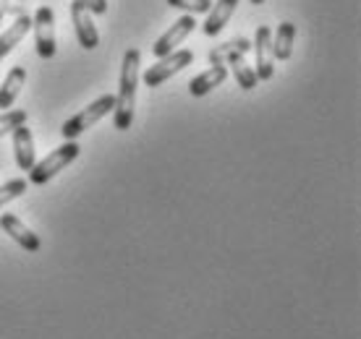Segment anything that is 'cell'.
I'll return each instance as SVG.
<instances>
[{
  "label": "cell",
  "instance_id": "cb8c5ba5",
  "mask_svg": "<svg viewBox=\"0 0 361 339\" xmlns=\"http://www.w3.org/2000/svg\"><path fill=\"white\" fill-rule=\"evenodd\" d=\"M21 3H24V0H21Z\"/></svg>",
  "mask_w": 361,
  "mask_h": 339
},
{
  "label": "cell",
  "instance_id": "603a6c76",
  "mask_svg": "<svg viewBox=\"0 0 361 339\" xmlns=\"http://www.w3.org/2000/svg\"><path fill=\"white\" fill-rule=\"evenodd\" d=\"M249 3H254V6H262V3H267V0H249Z\"/></svg>",
  "mask_w": 361,
  "mask_h": 339
},
{
  "label": "cell",
  "instance_id": "44dd1931",
  "mask_svg": "<svg viewBox=\"0 0 361 339\" xmlns=\"http://www.w3.org/2000/svg\"><path fill=\"white\" fill-rule=\"evenodd\" d=\"M82 3L87 6L90 13H94V16H105V13H108V0H82Z\"/></svg>",
  "mask_w": 361,
  "mask_h": 339
},
{
  "label": "cell",
  "instance_id": "8992f818",
  "mask_svg": "<svg viewBox=\"0 0 361 339\" xmlns=\"http://www.w3.org/2000/svg\"><path fill=\"white\" fill-rule=\"evenodd\" d=\"M252 50H254V73H257V79L259 81H270L275 76V58H272V29L267 24L257 29V34H254V42H252Z\"/></svg>",
  "mask_w": 361,
  "mask_h": 339
},
{
  "label": "cell",
  "instance_id": "7a4b0ae2",
  "mask_svg": "<svg viewBox=\"0 0 361 339\" xmlns=\"http://www.w3.org/2000/svg\"><path fill=\"white\" fill-rule=\"evenodd\" d=\"M79 152H82V146L76 141H66L63 146L53 149L45 160L35 162V167L29 170V183H32V186H45V183H50L61 170H66L76 157H79Z\"/></svg>",
  "mask_w": 361,
  "mask_h": 339
},
{
  "label": "cell",
  "instance_id": "2e32d148",
  "mask_svg": "<svg viewBox=\"0 0 361 339\" xmlns=\"http://www.w3.org/2000/svg\"><path fill=\"white\" fill-rule=\"evenodd\" d=\"M226 65H231V71H233V79L238 81V87L244 91H252L254 87H257V73H254V68L249 65V63L244 60V55L241 53H233L231 58L226 60Z\"/></svg>",
  "mask_w": 361,
  "mask_h": 339
},
{
  "label": "cell",
  "instance_id": "9c48e42d",
  "mask_svg": "<svg viewBox=\"0 0 361 339\" xmlns=\"http://www.w3.org/2000/svg\"><path fill=\"white\" fill-rule=\"evenodd\" d=\"M0 230L6 232V235H11V238H13V241H16L24 250H29V253H37V250L42 248V241H39L35 232L29 230L27 224L21 222L18 217L0 215Z\"/></svg>",
  "mask_w": 361,
  "mask_h": 339
},
{
  "label": "cell",
  "instance_id": "4fadbf2b",
  "mask_svg": "<svg viewBox=\"0 0 361 339\" xmlns=\"http://www.w3.org/2000/svg\"><path fill=\"white\" fill-rule=\"evenodd\" d=\"M228 79V68L226 65H209L204 73H199L197 79L189 84V91L191 97H204V94H209V91L215 89V87H220L223 81Z\"/></svg>",
  "mask_w": 361,
  "mask_h": 339
},
{
  "label": "cell",
  "instance_id": "9a60e30c",
  "mask_svg": "<svg viewBox=\"0 0 361 339\" xmlns=\"http://www.w3.org/2000/svg\"><path fill=\"white\" fill-rule=\"evenodd\" d=\"M24 84H27V71H24L21 65L11 68L6 81H3V87H0V110L11 108V105L16 102V97L21 94V89H24Z\"/></svg>",
  "mask_w": 361,
  "mask_h": 339
},
{
  "label": "cell",
  "instance_id": "7402d4cb",
  "mask_svg": "<svg viewBox=\"0 0 361 339\" xmlns=\"http://www.w3.org/2000/svg\"><path fill=\"white\" fill-rule=\"evenodd\" d=\"M6 13H8V0H0V32H3V21H6Z\"/></svg>",
  "mask_w": 361,
  "mask_h": 339
},
{
  "label": "cell",
  "instance_id": "277c9868",
  "mask_svg": "<svg viewBox=\"0 0 361 339\" xmlns=\"http://www.w3.org/2000/svg\"><path fill=\"white\" fill-rule=\"evenodd\" d=\"M191 63H194V53H191V50H173L171 55H165V58H160L154 65H149V68L142 73V81H145L149 89L163 87L171 76H176L178 71H183V68L191 65Z\"/></svg>",
  "mask_w": 361,
  "mask_h": 339
},
{
  "label": "cell",
  "instance_id": "e0dca14e",
  "mask_svg": "<svg viewBox=\"0 0 361 339\" xmlns=\"http://www.w3.org/2000/svg\"><path fill=\"white\" fill-rule=\"evenodd\" d=\"M249 50H252V42L244 39V37H238V39H231V42H226V45H217L215 50H209L207 60H209V65H226V60L233 53L246 55Z\"/></svg>",
  "mask_w": 361,
  "mask_h": 339
},
{
  "label": "cell",
  "instance_id": "ac0fdd59",
  "mask_svg": "<svg viewBox=\"0 0 361 339\" xmlns=\"http://www.w3.org/2000/svg\"><path fill=\"white\" fill-rule=\"evenodd\" d=\"M27 188H29V183L24 178H13V180H8V183H3V186H0V209L6 204H11L13 198L24 196Z\"/></svg>",
  "mask_w": 361,
  "mask_h": 339
},
{
  "label": "cell",
  "instance_id": "30bf717a",
  "mask_svg": "<svg viewBox=\"0 0 361 339\" xmlns=\"http://www.w3.org/2000/svg\"><path fill=\"white\" fill-rule=\"evenodd\" d=\"M29 29H32V18L27 13H16L13 24H8V27L0 32V63H3V58H8L13 53V47L27 37Z\"/></svg>",
  "mask_w": 361,
  "mask_h": 339
},
{
  "label": "cell",
  "instance_id": "ba28073f",
  "mask_svg": "<svg viewBox=\"0 0 361 339\" xmlns=\"http://www.w3.org/2000/svg\"><path fill=\"white\" fill-rule=\"evenodd\" d=\"M71 21H73V29H76V39H79V45L84 50H94L99 45V32L94 27V21H92V13L87 11L82 0H73L71 3Z\"/></svg>",
  "mask_w": 361,
  "mask_h": 339
},
{
  "label": "cell",
  "instance_id": "52a82bcc",
  "mask_svg": "<svg viewBox=\"0 0 361 339\" xmlns=\"http://www.w3.org/2000/svg\"><path fill=\"white\" fill-rule=\"evenodd\" d=\"M194 29H197V21H194L191 13L180 16L178 21L171 24V29H168V32H165V34L152 45V55L154 58H165V55H171L173 50H178V45L186 42V37H189Z\"/></svg>",
  "mask_w": 361,
  "mask_h": 339
},
{
  "label": "cell",
  "instance_id": "ffe728a7",
  "mask_svg": "<svg viewBox=\"0 0 361 339\" xmlns=\"http://www.w3.org/2000/svg\"><path fill=\"white\" fill-rule=\"evenodd\" d=\"M168 6L178 11H186V13L194 16V13H209L212 0H168Z\"/></svg>",
  "mask_w": 361,
  "mask_h": 339
},
{
  "label": "cell",
  "instance_id": "5bb4252c",
  "mask_svg": "<svg viewBox=\"0 0 361 339\" xmlns=\"http://www.w3.org/2000/svg\"><path fill=\"white\" fill-rule=\"evenodd\" d=\"M293 45H296V24L283 21L275 29V37H272V58L275 60H288L290 53H293Z\"/></svg>",
  "mask_w": 361,
  "mask_h": 339
},
{
  "label": "cell",
  "instance_id": "d6986e66",
  "mask_svg": "<svg viewBox=\"0 0 361 339\" xmlns=\"http://www.w3.org/2000/svg\"><path fill=\"white\" fill-rule=\"evenodd\" d=\"M27 123V113L24 110H8L0 115V139L6 134H13V128Z\"/></svg>",
  "mask_w": 361,
  "mask_h": 339
},
{
  "label": "cell",
  "instance_id": "8fae6325",
  "mask_svg": "<svg viewBox=\"0 0 361 339\" xmlns=\"http://www.w3.org/2000/svg\"><path fill=\"white\" fill-rule=\"evenodd\" d=\"M13 154H16L18 170H32L35 167V139L27 123L13 128Z\"/></svg>",
  "mask_w": 361,
  "mask_h": 339
},
{
  "label": "cell",
  "instance_id": "6da1fadb",
  "mask_svg": "<svg viewBox=\"0 0 361 339\" xmlns=\"http://www.w3.org/2000/svg\"><path fill=\"white\" fill-rule=\"evenodd\" d=\"M139 65H142V53L131 47L123 55L121 65V84H118L116 108H113V125L116 131H128L134 123V105H136V87H139Z\"/></svg>",
  "mask_w": 361,
  "mask_h": 339
},
{
  "label": "cell",
  "instance_id": "5b68a950",
  "mask_svg": "<svg viewBox=\"0 0 361 339\" xmlns=\"http://www.w3.org/2000/svg\"><path fill=\"white\" fill-rule=\"evenodd\" d=\"M32 29L37 37V55L45 60L55 58V50H58V45H55V13L50 6L37 8L35 18H32Z\"/></svg>",
  "mask_w": 361,
  "mask_h": 339
},
{
  "label": "cell",
  "instance_id": "7c38bea8",
  "mask_svg": "<svg viewBox=\"0 0 361 339\" xmlns=\"http://www.w3.org/2000/svg\"><path fill=\"white\" fill-rule=\"evenodd\" d=\"M235 6H238V0H217L215 6L209 8L207 13V21H204V27H202V32L207 37H217L223 29H226V24L231 21V16H233Z\"/></svg>",
  "mask_w": 361,
  "mask_h": 339
},
{
  "label": "cell",
  "instance_id": "3957f363",
  "mask_svg": "<svg viewBox=\"0 0 361 339\" xmlns=\"http://www.w3.org/2000/svg\"><path fill=\"white\" fill-rule=\"evenodd\" d=\"M113 108H116V97H113V94H105V97L94 99L90 108H84L82 113H76L71 120H66L63 128H61V134H63L66 141H76L87 128H92L97 120H102L108 113H113Z\"/></svg>",
  "mask_w": 361,
  "mask_h": 339
}]
</instances>
